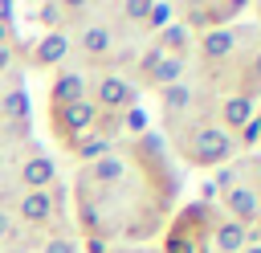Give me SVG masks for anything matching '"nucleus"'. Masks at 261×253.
I'll return each instance as SVG.
<instances>
[{"label":"nucleus","instance_id":"3","mask_svg":"<svg viewBox=\"0 0 261 253\" xmlns=\"http://www.w3.org/2000/svg\"><path fill=\"white\" fill-rule=\"evenodd\" d=\"M212 204L245 229L249 245H261V147L228 159L212 180Z\"/></svg>","mask_w":261,"mask_h":253},{"label":"nucleus","instance_id":"2","mask_svg":"<svg viewBox=\"0 0 261 253\" xmlns=\"http://www.w3.org/2000/svg\"><path fill=\"white\" fill-rule=\"evenodd\" d=\"M257 102L224 98L196 73L159 90V122L163 143L192 167H224L241 155V131L249 127Z\"/></svg>","mask_w":261,"mask_h":253},{"label":"nucleus","instance_id":"1","mask_svg":"<svg viewBox=\"0 0 261 253\" xmlns=\"http://www.w3.org/2000/svg\"><path fill=\"white\" fill-rule=\"evenodd\" d=\"M179 167L155 131L126 135L73 171V233L82 241L151 245L175 212Z\"/></svg>","mask_w":261,"mask_h":253},{"label":"nucleus","instance_id":"6","mask_svg":"<svg viewBox=\"0 0 261 253\" xmlns=\"http://www.w3.org/2000/svg\"><path fill=\"white\" fill-rule=\"evenodd\" d=\"M24 57L33 61V69H61L69 57V33H45Z\"/></svg>","mask_w":261,"mask_h":253},{"label":"nucleus","instance_id":"9","mask_svg":"<svg viewBox=\"0 0 261 253\" xmlns=\"http://www.w3.org/2000/svg\"><path fill=\"white\" fill-rule=\"evenodd\" d=\"M241 253H261V245H245V249H241Z\"/></svg>","mask_w":261,"mask_h":253},{"label":"nucleus","instance_id":"8","mask_svg":"<svg viewBox=\"0 0 261 253\" xmlns=\"http://www.w3.org/2000/svg\"><path fill=\"white\" fill-rule=\"evenodd\" d=\"M110 253H159V249H147V245H118V249H110Z\"/></svg>","mask_w":261,"mask_h":253},{"label":"nucleus","instance_id":"5","mask_svg":"<svg viewBox=\"0 0 261 253\" xmlns=\"http://www.w3.org/2000/svg\"><path fill=\"white\" fill-rule=\"evenodd\" d=\"M171 12H179V16H184L179 24H184L188 33L204 37V33L228 29V24L245 12V4H241V0H196V4H179V8H171Z\"/></svg>","mask_w":261,"mask_h":253},{"label":"nucleus","instance_id":"4","mask_svg":"<svg viewBox=\"0 0 261 253\" xmlns=\"http://www.w3.org/2000/svg\"><path fill=\"white\" fill-rule=\"evenodd\" d=\"M192 53H196V37L184 29V24H163L139 53V61L130 65V86L135 90H163L171 82H179L192 65Z\"/></svg>","mask_w":261,"mask_h":253},{"label":"nucleus","instance_id":"7","mask_svg":"<svg viewBox=\"0 0 261 253\" xmlns=\"http://www.w3.org/2000/svg\"><path fill=\"white\" fill-rule=\"evenodd\" d=\"M257 147H261V98H257V106H253L249 127L241 131V151H257Z\"/></svg>","mask_w":261,"mask_h":253}]
</instances>
